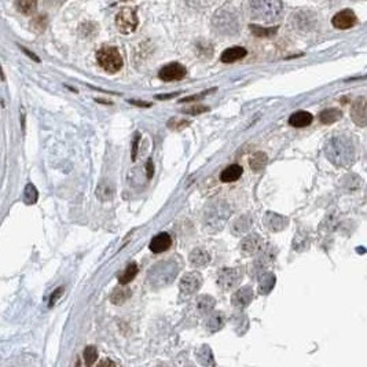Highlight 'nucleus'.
I'll use <instances>...</instances> for the list:
<instances>
[{"label": "nucleus", "instance_id": "nucleus-10", "mask_svg": "<svg viewBox=\"0 0 367 367\" xmlns=\"http://www.w3.org/2000/svg\"><path fill=\"white\" fill-rule=\"evenodd\" d=\"M186 74H187V69L182 63L178 62L168 63L158 72V77L163 81H178V80H182Z\"/></svg>", "mask_w": 367, "mask_h": 367}, {"label": "nucleus", "instance_id": "nucleus-37", "mask_svg": "<svg viewBox=\"0 0 367 367\" xmlns=\"http://www.w3.org/2000/svg\"><path fill=\"white\" fill-rule=\"evenodd\" d=\"M208 110H209L208 106L196 105V106H191V108H187V109H183V113H187V114H191V116H197V114H202L203 111H208Z\"/></svg>", "mask_w": 367, "mask_h": 367}, {"label": "nucleus", "instance_id": "nucleus-31", "mask_svg": "<svg viewBox=\"0 0 367 367\" xmlns=\"http://www.w3.org/2000/svg\"><path fill=\"white\" fill-rule=\"evenodd\" d=\"M250 31L255 36L257 37H270V36H274L276 32H278V26H273V28H263L260 25H250Z\"/></svg>", "mask_w": 367, "mask_h": 367}, {"label": "nucleus", "instance_id": "nucleus-27", "mask_svg": "<svg viewBox=\"0 0 367 367\" xmlns=\"http://www.w3.org/2000/svg\"><path fill=\"white\" fill-rule=\"evenodd\" d=\"M139 273V268H138V264L132 261V263H129L127 268L124 270V273L121 274L120 276H118V282L121 283V285H127V283H129V282L132 281L133 278L138 275Z\"/></svg>", "mask_w": 367, "mask_h": 367}, {"label": "nucleus", "instance_id": "nucleus-29", "mask_svg": "<svg viewBox=\"0 0 367 367\" xmlns=\"http://www.w3.org/2000/svg\"><path fill=\"white\" fill-rule=\"evenodd\" d=\"M275 286V275L273 274H264L261 278H260V286H258V290L261 294H268L273 288Z\"/></svg>", "mask_w": 367, "mask_h": 367}, {"label": "nucleus", "instance_id": "nucleus-20", "mask_svg": "<svg viewBox=\"0 0 367 367\" xmlns=\"http://www.w3.org/2000/svg\"><path fill=\"white\" fill-rule=\"evenodd\" d=\"M252 223L253 221H252V218H250L249 215H242V216H239L238 219L235 220L234 224L231 227V230L237 235H245L250 230Z\"/></svg>", "mask_w": 367, "mask_h": 367}, {"label": "nucleus", "instance_id": "nucleus-1", "mask_svg": "<svg viewBox=\"0 0 367 367\" xmlns=\"http://www.w3.org/2000/svg\"><path fill=\"white\" fill-rule=\"evenodd\" d=\"M325 154L329 158V161L337 166H349L355 158V148L349 138L338 135L333 136L326 143Z\"/></svg>", "mask_w": 367, "mask_h": 367}, {"label": "nucleus", "instance_id": "nucleus-5", "mask_svg": "<svg viewBox=\"0 0 367 367\" xmlns=\"http://www.w3.org/2000/svg\"><path fill=\"white\" fill-rule=\"evenodd\" d=\"M230 216V208L226 202L213 203L211 208H208L205 212V226L209 230L218 231L221 228L223 223L228 219Z\"/></svg>", "mask_w": 367, "mask_h": 367}, {"label": "nucleus", "instance_id": "nucleus-32", "mask_svg": "<svg viewBox=\"0 0 367 367\" xmlns=\"http://www.w3.org/2000/svg\"><path fill=\"white\" fill-rule=\"evenodd\" d=\"M113 194H114V188H113V186H111L110 183H108V182L101 183L98 190H96V196H98V198H101L103 201L110 200V198L113 197Z\"/></svg>", "mask_w": 367, "mask_h": 367}, {"label": "nucleus", "instance_id": "nucleus-30", "mask_svg": "<svg viewBox=\"0 0 367 367\" xmlns=\"http://www.w3.org/2000/svg\"><path fill=\"white\" fill-rule=\"evenodd\" d=\"M198 356V362L203 365V366H211L215 365V359H213V353H212L211 348L208 345H202V348H200V351L197 352Z\"/></svg>", "mask_w": 367, "mask_h": 367}, {"label": "nucleus", "instance_id": "nucleus-34", "mask_svg": "<svg viewBox=\"0 0 367 367\" xmlns=\"http://www.w3.org/2000/svg\"><path fill=\"white\" fill-rule=\"evenodd\" d=\"M47 22H48L47 16H44V14H40V16H36L35 18H33V19H32L31 28L35 32H37V33H41V32L46 31V28H47Z\"/></svg>", "mask_w": 367, "mask_h": 367}, {"label": "nucleus", "instance_id": "nucleus-44", "mask_svg": "<svg viewBox=\"0 0 367 367\" xmlns=\"http://www.w3.org/2000/svg\"><path fill=\"white\" fill-rule=\"evenodd\" d=\"M129 103H132V105H135V106H142V108H150V106H151V103H148V102L129 101Z\"/></svg>", "mask_w": 367, "mask_h": 367}, {"label": "nucleus", "instance_id": "nucleus-24", "mask_svg": "<svg viewBox=\"0 0 367 367\" xmlns=\"http://www.w3.org/2000/svg\"><path fill=\"white\" fill-rule=\"evenodd\" d=\"M131 297V290L128 289V288H125V285H121L120 283V286L114 289V292L111 293V297H110V300H111V303L113 304H123L125 300H128Z\"/></svg>", "mask_w": 367, "mask_h": 367}, {"label": "nucleus", "instance_id": "nucleus-40", "mask_svg": "<svg viewBox=\"0 0 367 367\" xmlns=\"http://www.w3.org/2000/svg\"><path fill=\"white\" fill-rule=\"evenodd\" d=\"M216 88H213V90H209V91H206V92H203V94H198V95H193V96H186V98H183V99H180V102H194L198 101V99H201L203 98L205 95H208L212 91H215Z\"/></svg>", "mask_w": 367, "mask_h": 367}, {"label": "nucleus", "instance_id": "nucleus-38", "mask_svg": "<svg viewBox=\"0 0 367 367\" xmlns=\"http://www.w3.org/2000/svg\"><path fill=\"white\" fill-rule=\"evenodd\" d=\"M139 142H141V133L136 132L133 135V141H132V148H131V157H132V161L136 160V154H138V148H139Z\"/></svg>", "mask_w": 367, "mask_h": 367}, {"label": "nucleus", "instance_id": "nucleus-6", "mask_svg": "<svg viewBox=\"0 0 367 367\" xmlns=\"http://www.w3.org/2000/svg\"><path fill=\"white\" fill-rule=\"evenodd\" d=\"M138 24H139L138 14L131 7L121 8L116 16V26H117L118 32L123 35H131L132 32L136 31Z\"/></svg>", "mask_w": 367, "mask_h": 367}, {"label": "nucleus", "instance_id": "nucleus-25", "mask_svg": "<svg viewBox=\"0 0 367 367\" xmlns=\"http://www.w3.org/2000/svg\"><path fill=\"white\" fill-rule=\"evenodd\" d=\"M16 7L21 14L31 16L37 8V0H16Z\"/></svg>", "mask_w": 367, "mask_h": 367}, {"label": "nucleus", "instance_id": "nucleus-26", "mask_svg": "<svg viewBox=\"0 0 367 367\" xmlns=\"http://www.w3.org/2000/svg\"><path fill=\"white\" fill-rule=\"evenodd\" d=\"M267 163H268V156H267L266 153H263V151L255 153L253 156L250 157L249 161L250 168H252L253 171H261V169H264Z\"/></svg>", "mask_w": 367, "mask_h": 367}, {"label": "nucleus", "instance_id": "nucleus-3", "mask_svg": "<svg viewBox=\"0 0 367 367\" xmlns=\"http://www.w3.org/2000/svg\"><path fill=\"white\" fill-rule=\"evenodd\" d=\"M176 274H178V264H175L173 261H163L151 267V270L148 271V281L153 286L161 288L171 283Z\"/></svg>", "mask_w": 367, "mask_h": 367}, {"label": "nucleus", "instance_id": "nucleus-43", "mask_svg": "<svg viewBox=\"0 0 367 367\" xmlns=\"http://www.w3.org/2000/svg\"><path fill=\"white\" fill-rule=\"evenodd\" d=\"M179 92H173V94H166V95H156V99H172L175 96H178Z\"/></svg>", "mask_w": 367, "mask_h": 367}, {"label": "nucleus", "instance_id": "nucleus-41", "mask_svg": "<svg viewBox=\"0 0 367 367\" xmlns=\"http://www.w3.org/2000/svg\"><path fill=\"white\" fill-rule=\"evenodd\" d=\"M146 175H147V179H151L153 175H154V165H153L151 158H148L147 164H146Z\"/></svg>", "mask_w": 367, "mask_h": 367}, {"label": "nucleus", "instance_id": "nucleus-36", "mask_svg": "<svg viewBox=\"0 0 367 367\" xmlns=\"http://www.w3.org/2000/svg\"><path fill=\"white\" fill-rule=\"evenodd\" d=\"M190 124V121L188 120H178V118H172L168 121V128H171V129H175V131H180V129H183V128H186L187 125Z\"/></svg>", "mask_w": 367, "mask_h": 367}, {"label": "nucleus", "instance_id": "nucleus-2", "mask_svg": "<svg viewBox=\"0 0 367 367\" xmlns=\"http://www.w3.org/2000/svg\"><path fill=\"white\" fill-rule=\"evenodd\" d=\"M281 0H250V16L263 22H275L282 14Z\"/></svg>", "mask_w": 367, "mask_h": 367}, {"label": "nucleus", "instance_id": "nucleus-28", "mask_svg": "<svg viewBox=\"0 0 367 367\" xmlns=\"http://www.w3.org/2000/svg\"><path fill=\"white\" fill-rule=\"evenodd\" d=\"M343 117V113L338 109H326L320 111L319 120L323 124H333Z\"/></svg>", "mask_w": 367, "mask_h": 367}, {"label": "nucleus", "instance_id": "nucleus-39", "mask_svg": "<svg viewBox=\"0 0 367 367\" xmlns=\"http://www.w3.org/2000/svg\"><path fill=\"white\" fill-rule=\"evenodd\" d=\"M63 286H61V288H58V289H55V292L51 294V298H50V307H53V305L59 300V297L62 296L63 294Z\"/></svg>", "mask_w": 367, "mask_h": 367}, {"label": "nucleus", "instance_id": "nucleus-23", "mask_svg": "<svg viewBox=\"0 0 367 367\" xmlns=\"http://www.w3.org/2000/svg\"><path fill=\"white\" fill-rule=\"evenodd\" d=\"M215 304H216V300L209 294H202L197 298V310L201 313L211 312L215 308Z\"/></svg>", "mask_w": 367, "mask_h": 367}, {"label": "nucleus", "instance_id": "nucleus-9", "mask_svg": "<svg viewBox=\"0 0 367 367\" xmlns=\"http://www.w3.org/2000/svg\"><path fill=\"white\" fill-rule=\"evenodd\" d=\"M356 24H358V17L349 8H345V10L338 11L336 16L331 18V25L336 29H340V31L351 29Z\"/></svg>", "mask_w": 367, "mask_h": 367}, {"label": "nucleus", "instance_id": "nucleus-35", "mask_svg": "<svg viewBox=\"0 0 367 367\" xmlns=\"http://www.w3.org/2000/svg\"><path fill=\"white\" fill-rule=\"evenodd\" d=\"M83 356H84V362H86L87 366H92L98 359V349L95 347H87Z\"/></svg>", "mask_w": 367, "mask_h": 367}, {"label": "nucleus", "instance_id": "nucleus-33", "mask_svg": "<svg viewBox=\"0 0 367 367\" xmlns=\"http://www.w3.org/2000/svg\"><path fill=\"white\" fill-rule=\"evenodd\" d=\"M37 198H39V193H37V188L35 187L32 183L26 184L24 191V201L28 205H33V203L37 202Z\"/></svg>", "mask_w": 367, "mask_h": 367}, {"label": "nucleus", "instance_id": "nucleus-16", "mask_svg": "<svg viewBox=\"0 0 367 367\" xmlns=\"http://www.w3.org/2000/svg\"><path fill=\"white\" fill-rule=\"evenodd\" d=\"M263 245V239L258 234L246 235L241 242V252L243 255H255Z\"/></svg>", "mask_w": 367, "mask_h": 367}, {"label": "nucleus", "instance_id": "nucleus-19", "mask_svg": "<svg viewBox=\"0 0 367 367\" xmlns=\"http://www.w3.org/2000/svg\"><path fill=\"white\" fill-rule=\"evenodd\" d=\"M243 169L242 166H239V165L233 164L230 165V166H227L224 171L220 173V180L221 182H224V183H231V182H235V180H238L241 176H242Z\"/></svg>", "mask_w": 367, "mask_h": 367}, {"label": "nucleus", "instance_id": "nucleus-45", "mask_svg": "<svg viewBox=\"0 0 367 367\" xmlns=\"http://www.w3.org/2000/svg\"><path fill=\"white\" fill-rule=\"evenodd\" d=\"M99 366H116V363L111 362V360H102L101 363H99Z\"/></svg>", "mask_w": 367, "mask_h": 367}, {"label": "nucleus", "instance_id": "nucleus-11", "mask_svg": "<svg viewBox=\"0 0 367 367\" xmlns=\"http://www.w3.org/2000/svg\"><path fill=\"white\" fill-rule=\"evenodd\" d=\"M201 285H202V275L197 271H191L182 276L179 288L184 294H193L201 288Z\"/></svg>", "mask_w": 367, "mask_h": 367}, {"label": "nucleus", "instance_id": "nucleus-42", "mask_svg": "<svg viewBox=\"0 0 367 367\" xmlns=\"http://www.w3.org/2000/svg\"><path fill=\"white\" fill-rule=\"evenodd\" d=\"M21 50H22V51H24L25 54L28 55V56H29V58H32V59H33V61H36V62H40V59H39V58H37V56H36V55L33 54V53H31V51H29V50H28V48L21 47Z\"/></svg>", "mask_w": 367, "mask_h": 367}, {"label": "nucleus", "instance_id": "nucleus-17", "mask_svg": "<svg viewBox=\"0 0 367 367\" xmlns=\"http://www.w3.org/2000/svg\"><path fill=\"white\" fill-rule=\"evenodd\" d=\"M248 55V51H246V48L239 47V46H235V47H230L224 50L223 53H221V56H220V59H221V62L224 63H233L235 61H239V59H242Z\"/></svg>", "mask_w": 367, "mask_h": 367}, {"label": "nucleus", "instance_id": "nucleus-4", "mask_svg": "<svg viewBox=\"0 0 367 367\" xmlns=\"http://www.w3.org/2000/svg\"><path fill=\"white\" fill-rule=\"evenodd\" d=\"M96 61L102 69L110 74H114L121 71L124 65L120 51L116 47H110V46H105L96 53Z\"/></svg>", "mask_w": 367, "mask_h": 367}, {"label": "nucleus", "instance_id": "nucleus-22", "mask_svg": "<svg viewBox=\"0 0 367 367\" xmlns=\"http://www.w3.org/2000/svg\"><path fill=\"white\" fill-rule=\"evenodd\" d=\"M224 326V315L221 312H213L206 320V330L209 333H216Z\"/></svg>", "mask_w": 367, "mask_h": 367}, {"label": "nucleus", "instance_id": "nucleus-46", "mask_svg": "<svg viewBox=\"0 0 367 367\" xmlns=\"http://www.w3.org/2000/svg\"><path fill=\"white\" fill-rule=\"evenodd\" d=\"M121 1H129V0H121Z\"/></svg>", "mask_w": 367, "mask_h": 367}, {"label": "nucleus", "instance_id": "nucleus-12", "mask_svg": "<svg viewBox=\"0 0 367 367\" xmlns=\"http://www.w3.org/2000/svg\"><path fill=\"white\" fill-rule=\"evenodd\" d=\"M263 223L266 226L267 230L270 231H274V233H278V231H282L285 230L289 220L288 218L282 216L279 213H275V212H267L263 218Z\"/></svg>", "mask_w": 367, "mask_h": 367}, {"label": "nucleus", "instance_id": "nucleus-7", "mask_svg": "<svg viewBox=\"0 0 367 367\" xmlns=\"http://www.w3.org/2000/svg\"><path fill=\"white\" fill-rule=\"evenodd\" d=\"M212 21H213V25L216 26V29L221 32V35H227V33L233 35L235 32H238V21L228 11L220 10Z\"/></svg>", "mask_w": 367, "mask_h": 367}, {"label": "nucleus", "instance_id": "nucleus-14", "mask_svg": "<svg viewBox=\"0 0 367 367\" xmlns=\"http://www.w3.org/2000/svg\"><path fill=\"white\" fill-rule=\"evenodd\" d=\"M172 238L168 233H160L156 237H153V239L150 241L148 248L153 253H164L171 248Z\"/></svg>", "mask_w": 367, "mask_h": 367}, {"label": "nucleus", "instance_id": "nucleus-15", "mask_svg": "<svg viewBox=\"0 0 367 367\" xmlns=\"http://www.w3.org/2000/svg\"><path fill=\"white\" fill-rule=\"evenodd\" d=\"M253 298V289L250 286L246 288H241L239 290H237L233 297H231V304L237 307V308H245L250 304Z\"/></svg>", "mask_w": 367, "mask_h": 367}, {"label": "nucleus", "instance_id": "nucleus-21", "mask_svg": "<svg viewBox=\"0 0 367 367\" xmlns=\"http://www.w3.org/2000/svg\"><path fill=\"white\" fill-rule=\"evenodd\" d=\"M190 261L196 267H203L211 261V255L205 249L197 248L190 253Z\"/></svg>", "mask_w": 367, "mask_h": 367}, {"label": "nucleus", "instance_id": "nucleus-13", "mask_svg": "<svg viewBox=\"0 0 367 367\" xmlns=\"http://www.w3.org/2000/svg\"><path fill=\"white\" fill-rule=\"evenodd\" d=\"M351 117L353 123L359 127L366 125V98L360 96L353 102L351 108Z\"/></svg>", "mask_w": 367, "mask_h": 367}, {"label": "nucleus", "instance_id": "nucleus-8", "mask_svg": "<svg viewBox=\"0 0 367 367\" xmlns=\"http://www.w3.org/2000/svg\"><path fill=\"white\" fill-rule=\"evenodd\" d=\"M241 278V274L238 271V268H221L218 275V285L220 289L223 290H231L234 289L238 285Z\"/></svg>", "mask_w": 367, "mask_h": 367}, {"label": "nucleus", "instance_id": "nucleus-18", "mask_svg": "<svg viewBox=\"0 0 367 367\" xmlns=\"http://www.w3.org/2000/svg\"><path fill=\"white\" fill-rule=\"evenodd\" d=\"M312 114L310 111H305V110H298L296 113H293L289 118V124L292 127H296V128H301V127H307L312 123Z\"/></svg>", "mask_w": 367, "mask_h": 367}]
</instances>
